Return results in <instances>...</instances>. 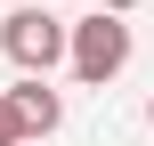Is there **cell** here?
<instances>
[{"instance_id":"obj_2","label":"cell","mask_w":154,"mask_h":146,"mask_svg":"<svg viewBox=\"0 0 154 146\" xmlns=\"http://www.w3.org/2000/svg\"><path fill=\"white\" fill-rule=\"evenodd\" d=\"M0 41H8V57H16V65H24V73H49V65H57V57H65V24H57V16H49V8H16V16H8V33H0Z\"/></svg>"},{"instance_id":"obj_4","label":"cell","mask_w":154,"mask_h":146,"mask_svg":"<svg viewBox=\"0 0 154 146\" xmlns=\"http://www.w3.org/2000/svg\"><path fill=\"white\" fill-rule=\"evenodd\" d=\"M0 146H24V130H16V114H8V98H0Z\"/></svg>"},{"instance_id":"obj_3","label":"cell","mask_w":154,"mask_h":146,"mask_svg":"<svg viewBox=\"0 0 154 146\" xmlns=\"http://www.w3.org/2000/svg\"><path fill=\"white\" fill-rule=\"evenodd\" d=\"M8 114H16V130H24V138H49L65 106H57V89H41V73H24V81L8 89Z\"/></svg>"},{"instance_id":"obj_6","label":"cell","mask_w":154,"mask_h":146,"mask_svg":"<svg viewBox=\"0 0 154 146\" xmlns=\"http://www.w3.org/2000/svg\"><path fill=\"white\" fill-rule=\"evenodd\" d=\"M146 122H154V106H146Z\"/></svg>"},{"instance_id":"obj_5","label":"cell","mask_w":154,"mask_h":146,"mask_svg":"<svg viewBox=\"0 0 154 146\" xmlns=\"http://www.w3.org/2000/svg\"><path fill=\"white\" fill-rule=\"evenodd\" d=\"M97 8H106V16H122V8H138V0H97Z\"/></svg>"},{"instance_id":"obj_1","label":"cell","mask_w":154,"mask_h":146,"mask_svg":"<svg viewBox=\"0 0 154 146\" xmlns=\"http://www.w3.org/2000/svg\"><path fill=\"white\" fill-rule=\"evenodd\" d=\"M65 49H73V73H81L89 89H106V81H114V73L130 65V24L97 8L89 24H73V41H65Z\"/></svg>"}]
</instances>
